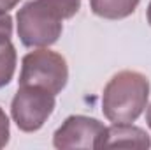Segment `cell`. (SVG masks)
<instances>
[{
	"instance_id": "6da1fadb",
	"label": "cell",
	"mask_w": 151,
	"mask_h": 150,
	"mask_svg": "<svg viewBox=\"0 0 151 150\" xmlns=\"http://www.w3.org/2000/svg\"><path fill=\"white\" fill-rule=\"evenodd\" d=\"M81 0H27L16 14L18 37L27 48H49L63 32V20L76 16Z\"/></svg>"
},
{
	"instance_id": "7a4b0ae2",
	"label": "cell",
	"mask_w": 151,
	"mask_h": 150,
	"mask_svg": "<svg viewBox=\"0 0 151 150\" xmlns=\"http://www.w3.org/2000/svg\"><path fill=\"white\" fill-rule=\"evenodd\" d=\"M150 79L137 71H119L102 92V113L113 124H132L148 108Z\"/></svg>"
},
{
	"instance_id": "3957f363",
	"label": "cell",
	"mask_w": 151,
	"mask_h": 150,
	"mask_svg": "<svg viewBox=\"0 0 151 150\" xmlns=\"http://www.w3.org/2000/svg\"><path fill=\"white\" fill-rule=\"evenodd\" d=\"M69 81L67 60L47 48H35L21 60V71L18 85H32L60 94Z\"/></svg>"
},
{
	"instance_id": "277c9868",
	"label": "cell",
	"mask_w": 151,
	"mask_h": 150,
	"mask_svg": "<svg viewBox=\"0 0 151 150\" xmlns=\"http://www.w3.org/2000/svg\"><path fill=\"white\" fill-rule=\"evenodd\" d=\"M55 94L49 90L32 85H19L11 103V117L19 131L35 133L47 122L55 111Z\"/></svg>"
},
{
	"instance_id": "5b68a950",
	"label": "cell",
	"mask_w": 151,
	"mask_h": 150,
	"mask_svg": "<svg viewBox=\"0 0 151 150\" xmlns=\"http://www.w3.org/2000/svg\"><path fill=\"white\" fill-rule=\"evenodd\" d=\"M106 134V125L86 115H70L55 131L53 145L55 149H100L102 138Z\"/></svg>"
},
{
	"instance_id": "8992f818",
	"label": "cell",
	"mask_w": 151,
	"mask_h": 150,
	"mask_svg": "<svg viewBox=\"0 0 151 150\" xmlns=\"http://www.w3.org/2000/svg\"><path fill=\"white\" fill-rule=\"evenodd\" d=\"M150 149V134L134 124H113L106 127L100 149Z\"/></svg>"
},
{
	"instance_id": "52a82bcc",
	"label": "cell",
	"mask_w": 151,
	"mask_h": 150,
	"mask_svg": "<svg viewBox=\"0 0 151 150\" xmlns=\"http://www.w3.org/2000/svg\"><path fill=\"white\" fill-rule=\"evenodd\" d=\"M141 0H90L93 14L104 20H123L135 12Z\"/></svg>"
},
{
	"instance_id": "ba28073f",
	"label": "cell",
	"mask_w": 151,
	"mask_h": 150,
	"mask_svg": "<svg viewBox=\"0 0 151 150\" xmlns=\"http://www.w3.org/2000/svg\"><path fill=\"white\" fill-rule=\"evenodd\" d=\"M16 64H18V55L14 44L11 41L0 44V88L11 83L16 71Z\"/></svg>"
},
{
	"instance_id": "9c48e42d",
	"label": "cell",
	"mask_w": 151,
	"mask_h": 150,
	"mask_svg": "<svg viewBox=\"0 0 151 150\" xmlns=\"http://www.w3.org/2000/svg\"><path fill=\"white\" fill-rule=\"evenodd\" d=\"M12 36V18L9 12H0V44L9 42Z\"/></svg>"
},
{
	"instance_id": "30bf717a",
	"label": "cell",
	"mask_w": 151,
	"mask_h": 150,
	"mask_svg": "<svg viewBox=\"0 0 151 150\" xmlns=\"http://www.w3.org/2000/svg\"><path fill=\"white\" fill-rule=\"evenodd\" d=\"M9 136H11V125H9V118L5 111L0 108V149H4L9 143Z\"/></svg>"
},
{
	"instance_id": "8fae6325",
	"label": "cell",
	"mask_w": 151,
	"mask_h": 150,
	"mask_svg": "<svg viewBox=\"0 0 151 150\" xmlns=\"http://www.w3.org/2000/svg\"><path fill=\"white\" fill-rule=\"evenodd\" d=\"M19 4V0H0V12H9Z\"/></svg>"
},
{
	"instance_id": "7c38bea8",
	"label": "cell",
	"mask_w": 151,
	"mask_h": 150,
	"mask_svg": "<svg viewBox=\"0 0 151 150\" xmlns=\"http://www.w3.org/2000/svg\"><path fill=\"white\" fill-rule=\"evenodd\" d=\"M146 122H148V127L151 129V104L148 106V111H146Z\"/></svg>"
},
{
	"instance_id": "4fadbf2b",
	"label": "cell",
	"mask_w": 151,
	"mask_h": 150,
	"mask_svg": "<svg viewBox=\"0 0 151 150\" xmlns=\"http://www.w3.org/2000/svg\"><path fill=\"white\" fill-rule=\"evenodd\" d=\"M148 23L151 25V2H150V5H148Z\"/></svg>"
}]
</instances>
